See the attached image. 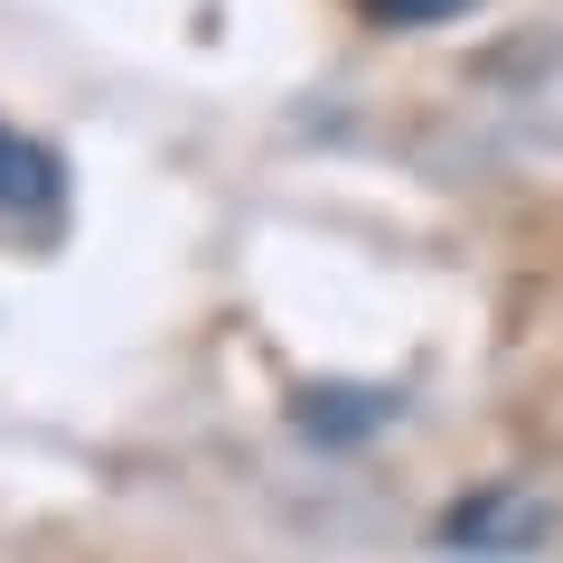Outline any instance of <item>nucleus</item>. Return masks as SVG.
I'll return each mask as SVG.
<instances>
[{
	"label": "nucleus",
	"mask_w": 563,
	"mask_h": 563,
	"mask_svg": "<svg viewBox=\"0 0 563 563\" xmlns=\"http://www.w3.org/2000/svg\"><path fill=\"white\" fill-rule=\"evenodd\" d=\"M57 207H66V169H57V151L0 122V217H57Z\"/></svg>",
	"instance_id": "f257e3e1"
},
{
	"label": "nucleus",
	"mask_w": 563,
	"mask_h": 563,
	"mask_svg": "<svg viewBox=\"0 0 563 563\" xmlns=\"http://www.w3.org/2000/svg\"><path fill=\"white\" fill-rule=\"evenodd\" d=\"M376 20H451V10H470V0H366Z\"/></svg>",
	"instance_id": "f03ea898"
}]
</instances>
